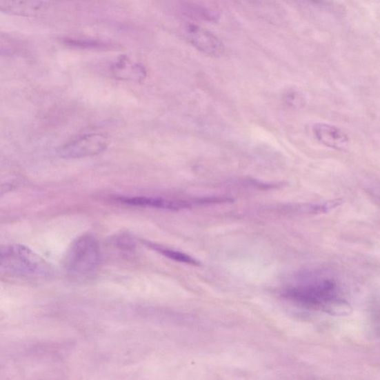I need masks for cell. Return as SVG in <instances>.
Listing matches in <instances>:
<instances>
[{"label": "cell", "instance_id": "5b68a950", "mask_svg": "<svg viewBox=\"0 0 380 380\" xmlns=\"http://www.w3.org/2000/svg\"><path fill=\"white\" fill-rule=\"evenodd\" d=\"M185 34L189 42L199 51L211 57H219L225 52V46L212 33L197 25L185 28Z\"/></svg>", "mask_w": 380, "mask_h": 380}, {"label": "cell", "instance_id": "8fae6325", "mask_svg": "<svg viewBox=\"0 0 380 380\" xmlns=\"http://www.w3.org/2000/svg\"><path fill=\"white\" fill-rule=\"evenodd\" d=\"M374 323H376V328L380 332V310L377 312L374 317Z\"/></svg>", "mask_w": 380, "mask_h": 380}, {"label": "cell", "instance_id": "6da1fadb", "mask_svg": "<svg viewBox=\"0 0 380 380\" xmlns=\"http://www.w3.org/2000/svg\"><path fill=\"white\" fill-rule=\"evenodd\" d=\"M287 295L301 304L321 310L331 316L345 317L352 313V306L341 296L333 279H317L289 290Z\"/></svg>", "mask_w": 380, "mask_h": 380}, {"label": "cell", "instance_id": "9c48e42d", "mask_svg": "<svg viewBox=\"0 0 380 380\" xmlns=\"http://www.w3.org/2000/svg\"><path fill=\"white\" fill-rule=\"evenodd\" d=\"M112 75L119 80L141 82L147 72L144 67L125 56L119 57L110 67Z\"/></svg>", "mask_w": 380, "mask_h": 380}, {"label": "cell", "instance_id": "277c9868", "mask_svg": "<svg viewBox=\"0 0 380 380\" xmlns=\"http://www.w3.org/2000/svg\"><path fill=\"white\" fill-rule=\"evenodd\" d=\"M108 146L106 136L101 133L86 134L67 143L60 150L64 159H81L99 154Z\"/></svg>", "mask_w": 380, "mask_h": 380}, {"label": "cell", "instance_id": "8992f818", "mask_svg": "<svg viewBox=\"0 0 380 380\" xmlns=\"http://www.w3.org/2000/svg\"><path fill=\"white\" fill-rule=\"evenodd\" d=\"M123 203L132 206L152 208L168 210H180L190 209L194 206H199V199L192 200H168L162 198L150 197H122L117 199Z\"/></svg>", "mask_w": 380, "mask_h": 380}, {"label": "cell", "instance_id": "7a4b0ae2", "mask_svg": "<svg viewBox=\"0 0 380 380\" xmlns=\"http://www.w3.org/2000/svg\"><path fill=\"white\" fill-rule=\"evenodd\" d=\"M1 271L17 277H44L51 274L48 263L31 249L21 245L2 248L0 252Z\"/></svg>", "mask_w": 380, "mask_h": 380}, {"label": "cell", "instance_id": "ba28073f", "mask_svg": "<svg viewBox=\"0 0 380 380\" xmlns=\"http://www.w3.org/2000/svg\"><path fill=\"white\" fill-rule=\"evenodd\" d=\"M47 6L40 0H0L3 13L32 17L45 12Z\"/></svg>", "mask_w": 380, "mask_h": 380}, {"label": "cell", "instance_id": "3957f363", "mask_svg": "<svg viewBox=\"0 0 380 380\" xmlns=\"http://www.w3.org/2000/svg\"><path fill=\"white\" fill-rule=\"evenodd\" d=\"M101 253L99 241L85 235L76 239L66 256V270L74 279L90 277L97 271L101 263Z\"/></svg>", "mask_w": 380, "mask_h": 380}, {"label": "cell", "instance_id": "30bf717a", "mask_svg": "<svg viewBox=\"0 0 380 380\" xmlns=\"http://www.w3.org/2000/svg\"><path fill=\"white\" fill-rule=\"evenodd\" d=\"M150 247L155 250L159 251L164 257H168L172 260L185 263V264H188L194 266H198L200 265L199 261L187 254H184V253L183 252L174 251L170 249L162 248L154 245H150Z\"/></svg>", "mask_w": 380, "mask_h": 380}, {"label": "cell", "instance_id": "52a82bcc", "mask_svg": "<svg viewBox=\"0 0 380 380\" xmlns=\"http://www.w3.org/2000/svg\"><path fill=\"white\" fill-rule=\"evenodd\" d=\"M315 139L326 147L336 150H345L349 145L347 134L337 126L319 123L314 126Z\"/></svg>", "mask_w": 380, "mask_h": 380}]
</instances>
